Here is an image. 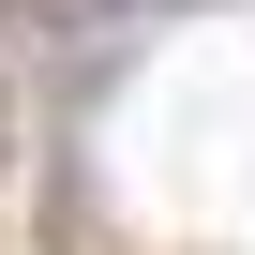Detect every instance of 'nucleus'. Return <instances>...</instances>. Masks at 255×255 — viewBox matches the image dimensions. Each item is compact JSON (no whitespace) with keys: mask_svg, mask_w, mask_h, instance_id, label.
I'll return each mask as SVG.
<instances>
[{"mask_svg":"<svg viewBox=\"0 0 255 255\" xmlns=\"http://www.w3.org/2000/svg\"><path fill=\"white\" fill-rule=\"evenodd\" d=\"M15 150H30V105H15V75H0V180H15Z\"/></svg>","mask_w":255,"mask_h":255,"instance_id":"nucleus-1","label":"nucleus"}]
</instances>
